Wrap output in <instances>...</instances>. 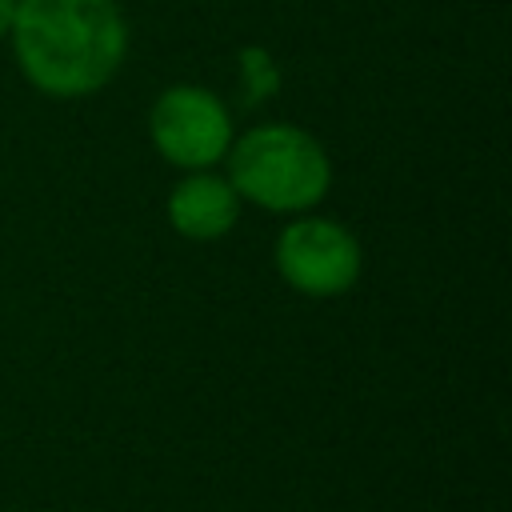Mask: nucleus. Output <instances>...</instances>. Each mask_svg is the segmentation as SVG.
Masks as SVG:
<instances>
[{
	"label": "nucleus",
	"mask_w": 512,
	"mask_h": 512,
	"mask_svg": "<svg viewBox=\"0 0 512 512\" xmlns=\"http://www.w3.org/2000/svg\"><path fill=\"white\" fill-rule=\"evenodd\" d=\"M8 36L24 80L56 100L104 88L128 56V20L116 0H16Z\"/></svg>",
	"instance_id": "1"
},
{
	"label": "nucleus",
	"mask_w": 512,
	"mask_h": 512,
	"mask_svg": "<svg viewBox=\"0 0 512 512\" xmlns=\"http://www.w3.org/2000/svg\"><path fill=\"white\" fill-rule=\"evenodd\" d=\"M228 184L264 212H308L328 196L332 160L296 124H256L228 144Z\"/></svg>",
	"instance_id": "2"
},
{
	"label": "nucleus",
	"mask_w": 512,
	"mask_h": 512,
	"mask_svg": "<svg viewBox=\"0 0 512 512\" xmlns=\"http://www.w3.org/2000/svg\"><path fill=\"white\" fill-rule=\"evenodd\" d=\"M276 272L288 288H296L300 296H344L364 268L360 256V240L328 216H296L280 228L276 248H272Z\"/></svg>",
	"instance_id": "3"
},
{
	"label": "nucleus",
	"mask_w": 512,
	"mask_h": 512,
	"mask_svg": "<svg viewBox=\"0 0 512 512\" xmlns=\"http://www.w3.org/2000/svg\"><path fill=\"white\" fill-rule=\"evenodd\" d=\"M148 136L168 164L200 172L224 160L232 144V116L212 88L172 84L156 96L148 112Z\"/></svg>",
	"instance_id": "4"
},
{
	"label": "nucleus",
	"mask_w": 512,
	"mask_h": 512,
	"mask_svg": "<svg viewBox=\"0 0 512 512\" xmlns=\"http://www.w3.org/2000/svg\"><path fill=\"white\" fill-rule=\"evenodd\" d=\"M240 220V196L228 184V176H216L212 168L188 172L168 192V224L184 240H220Z\"/></svg>",
	"instance_id": "5"
},
{
	"label": "nucleus",
	"mask_w": 512,
	"mask_h": 512,
	"mask_svg": "<svg viewBox=\"0 0 512 512\" xmlns=\"http://www.w3.org/2000/svg\"><path fill=\"white\" fill-rule=\"evenodd\" d=\"M240 88H244V104H260L280 88V72L268 48H256V44L240 48Z\"/></svg>",
	"instance_id": "6"
},
{
	"label": "nucleus",
	"mask_w": 512,
	"mask_h": 512,
	"mask_svg": "<svg viewBox=\"0 0 512 512\" xmlns=\"http://www.w3.org/2000/svg\"><path fill=\"white\" fill-rule=\"evenodd\" d=\"M12 16H16V0H0V40L12 32Z\"/></svg>",
	"instance_id": "7"
}]
</instances>
